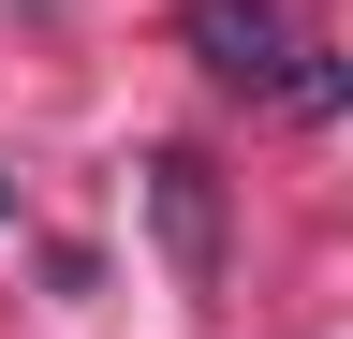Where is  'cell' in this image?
<instances>
[{
	"label": "cell",
	"instance_id": "1",
	"mask_svg": "<svg viewBox=\"0 0 353 339\" xmlns=\"http://www.w3.org/2000/svg\"><path fill=\"white\" fill-rule=\"evenodd\" d=\"M176 45H192L236 104H280V118H353V74L309 45L280 0H176Z\"/></svg>",
	"mask_w": 353,
	"mask_h": 339
},
{
	"label": "cell",
	"instance_id": "3",
	"mask_svg": "<svg viewBox=\"0 0 353 339\" xmlns=\"http://www.w3.org/2000/svg\"><path fill=\"white\" fill-rule=\"evenodd\" d=\"M0 206H15V192H0Z\"/></svg>",
	"mask_w": 353,
	"mask_h": 339
},
{
	"label": "cell",
	"instance_id": "2",
	"mask_svg": "<svg viewBox=\"0 0 353 339\" xmlns=\"http://www.w3.org/2000/svg\"><path fill=\"white\" fill-rule=\"evenodd\" d=\"M148 222H162V266L176 280H221V177H206L192 148L148 162Z\"/></svg>",
	"mask_w": 353,
	"mask_h": 339
}]
</instances>
